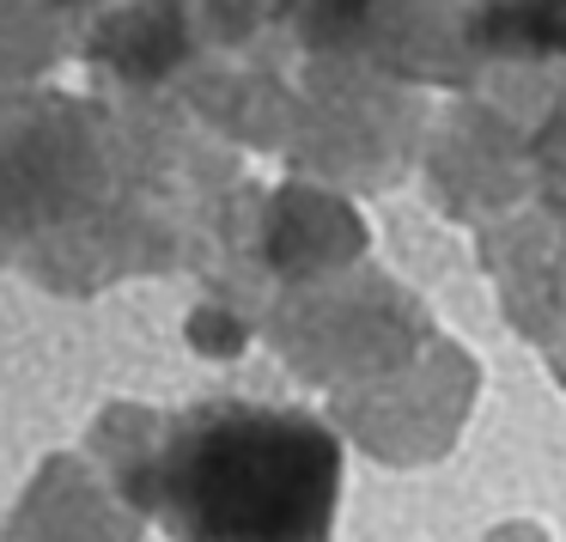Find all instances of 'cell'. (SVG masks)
Here are the masks:
<instances>
[{
	"instance_id": "6da1fadb",
	"label": "cell",
	"mask_w": 566,
	"mask_h": 542,
	"mask_svg": "<svg viewBox=\"0 0 566 542\" xmlns=\"http://www.w3.org/2000/svg\"><path fill=\"white\" fill-rule=\"evenodd\" d=\"M342 439L305 408L213 396L159 420L128 512L171 542H329Z\"/></svg>"
},
{
	"instance_id": "7a4b0ae2",
	"label": "cell",
	"mask_w": 566,
	"mask_h": 542,
	"mask_svg": "<svg viewBox=\"0 0 566 542\" xmlns=\"http://www.w3.org/2000/svg\"><path fill=\"white\" fill-rule=\"evenodd\" d=\"M135 536L140 518L128 512L123 493L98 469L80 463V457H50L0 542H135Z\"/></svg>"
},
{
	"instance_id": "3957f363",
	"label": "cell",
	"mask_w": 566,
	"mask_h": 542,
	"mask_svg": "<svg viewBox=\"0 0 566 542\" xmlns=\"http://www.w3.org/2000/svg\"><path fill=\"white\" fill-rule=\"evenodd\" d=\"M92 55L123 67L128 80H159L189 55V19L177 0H135L92 31Z\"/></svg>"
},
{
	"instance_id": "277c9868",
	"label": "cell",
	"mask_w": 566,
	"mask_h": 542,
	"mask_svg": "<svg viewBox=\"0 0 566 542\" xmlns=\"http://www.w3.org/2000/svg\"><path fill=\"white\" fill-rule=\"evenodd\" d=\"M50 19L25 0H0V80L31 74L38 62H50Z\"/></svg>"
},
{
	"instance_id": "5b68a950",
	"label": "cell",
	"mask_w": 566,
	"mask_h": 542,
	"mask_svg": "<svg viewBox=\"0 0 566 542\" xmlns=\"http://www.w3.org/2000/svg\"><path fill=\"white\" fill-rule=\"evenodd\" d=\"M189 342L208 359H232V354H244V323L220 305H196L189 311Z\"/></svg>"
},
{
	"instance_id": "8992f818",
	"label": "cell",
	"mask_w": 566,
	"mask_h": 542,
	"mask_svg": "<svg viewBox=\"0 0 566 542\" xmlns=\"http://www.w3.org/2000/svg\"><path fill=\"white\" fill-rule=\"evenodd\" d=\"M55 7H67V0H55Z\"/></svg>"
}]
</instances>
